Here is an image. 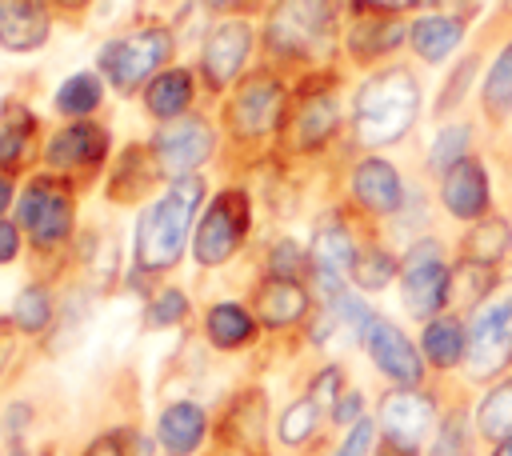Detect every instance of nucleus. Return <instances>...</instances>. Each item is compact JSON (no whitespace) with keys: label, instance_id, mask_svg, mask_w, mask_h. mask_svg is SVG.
<instances>
[{"label":"nucleus","instance_id":"c756f323","mask_svg":"<svg viewBox=\"0 0 512 456\" xmlns=\"http://www.w3.org/2000/svg\"><path fill=\"white\" fill-rule=\"evenodd\" d=\"M352 284L364 288V292H380L392 284V276H400V260L384 248H360L356 260H352Z\"/></svg>","mask_w":512,"mask_h":456},{"label":"nucleus","instance_id":"f8f14e48","mask_svg":"<svg viewBox=\"0 0 512 456\" xmlns=\"http://www.w3.org/2000/svg\"><path fill=\"white\" fill-rule=\"evenodd\" d=\"M212 156V128L204 120H172L156 132V160L168 172L188 176L192 168H200Z\"/></svg>","mask_w":512,"mask_h":456},{"label":"nucleus","instance_id":"6ab92c4d","mask_svg":"<svg viewBox=\"0 0 512 456\" xmlns=\"http://www.w3.org/2000/svg\"><path fill=\"white\" fill-rule=\"evenodd\" d=\"M336 124H340L336 96L332 92H312V96H304V104L292 116V136H296V144L304 152H312V148L328 144V136L336 132Z\"/></svg>","mask_w":512,"mask_h":456},{"label":"nucleus","instance_id":"4c0bfd02","mask_svg":"<svg viewBox=\"0 0 512 456\" xmlns=\"http://www.w3.org/2000/svg\"><path fill=\"white\" fill-rule=\"evenodd\" d=\"M304 264H308V256H304V248H300L296 240H280V244L272 248V256H268V268H272V276H280V280H296V276L304 272Z\"/></svg>","mask_w":512,"mask_h":456},{"label":"nucleus","instance_id":"a878e982","mask_svg":"<svg viewBox=\"0 0 512 456\" xmlns=\"http://www.w3.org/2000/svg\"><path fill=\"white\" fill-rule=\"evenodd\" d=\"M144 104H148V112H152L156 120H176V116H184V108L192 104V76L180 72V68L152 76Z\"/></svg>","mask_w":512,"mask_h":456},{"label":"nucleus","instance_id":"b1692460","mask_svg":"<svg viewBox=\"0 0 512 456\" xmlns=\"http://www.w3.org/2000/svg\"><path fill=\"white\" fill-rule=\"evenodd\" d=\"M464 260H480V264H504L508 252H512V224L504 216H484L468 228L464 236Z\"/></svg>","mask_w":512,"mask_h":456},{"label":"nucleus","instance_id":"4468645a","mask_svg":"<svg viewBox=\"0 0 512 456\" xmlns=\"http://www.w3.org/2000/svg\"><path fill=\"white\" fill-rule=\"evenodd\" d=\"M248 48H252V28L244 20L216 24L212 36H208V44H204V76H208V84L212 88H224L240 72Z\"/></svg>","mask_w":512,"mask_h":456},{"label":"nucleus","instance_id":"0eeeda50","mask_svg":"<svg viewBox=\"0 0 512 456\" xmlns=\"http://www.w3.org/2000/svg\"><path fill=\"white\" fill-rule=\"evenodd\" d=\"M244 232H248V196L244 192H220L200 220L196 260L200 264H224L240 248Z\"/></svg>","mask_w":512,"mask_h":456},{"label":"nucleus","instance_id":"f03ea898","mask_svg":"<svg viewBox=\"0 0 512 456\" xmlns=\"http://www.w3.org/2000/svg\"><path fill=\"white\" fill-rule=\"evenodd\" d=\"M204 196V184L196 176H176L144 212L136 224V264L144 272H164L180 260L192 212Z\"/></svg>","mask_w":512,"mask_h":456},{"label":"nucleus","instance_id":"39448f33","mask_svg":"<svg viewBox=\"0 0 512 456\" xmlns=\"http://www.w3.org/2000/svg\"><path fill=\"white\" fill-rule=\"evenodd\" d=\"M332 24V0H276L268 20V48L280 56H308L328 44Z\"/></svg>","mask_w":512,"mask_h":456},{"label":"nucleus","instance_id":"2f4dec72","mask_svg":"<svg viewBox=\"0 0 512 456\" xmlns=\"http://www.w3.org/2000/svg\"><path fill=\"white\" fill-rule=\"evenodd\" d=\"M404 40H408V28L400 20H368L352 36V52L356 56H384V52L400 48Z\"/></svg>","mask_w":512,"mask_h":456},{"label":"nucleus","instance_id":"7c9ffc66","mask_svg":"<svg viewBox=\"0 0 512 456\" xmlns=\"http://www.w3.org/2000/svg\"><path fill=\"white\" fill-rule=\"evenodd\" d=\"M424 456H472V424H468V412L464 408L440 416L436 436H432V444H428Z\"/></svg>","mask_w":512,"mask_h":456},{"label":"nucleus","instance_id":"e433bc0d","mask_svg":"<svg viewBox=\"0 0 512 456\" xmlns=\"http://www.w3.org/2000/svg\"><path fill=\"white\" fill-rule=\"evenodd\" d=\"M48 316H52V300H48L44 288H24L16 296V304H12V320L24 332H40L48 324Z\"/></svg>","mask_w":512,"mask_h":456},{"label":"nucleus","instance_id":"a18cd8bd","mask_svg":"<svg viewBox=\"0 0 512 456\" xmlns=\"http://www.w3.org/2000/svg\"><path fill=\"white\" fill-rule=\"evenodd\" d=\"M356 4L368 12H404V8H416L420 0H356Z\"/></svg>","mask_w":512,"mask_h":456},{"label":"nucleus","instance_id":"a211bd4d","mask_svg":"<svg viewBox=\"0 0 512 456\" xmlns=\"http://www.w3.org/2000/svg\"><path fill=\"white\" fill-rule=\"evenodd\" d=\"M420 352L432 368L448 372V368H460L464 356H468V328L460 316H432L420 332Z\"/></svg>","mask_w":512,"mask_h":456},{"label":"nucleus","instance_id":"7ed1b4c3","mask_svg":"<svg viewBox=\"0 0 512 456\" xmlns=\"http://www.w3.org/2000/svg\"><path fill=\"white\" fill-rule=\"evenodd\" d=\"M436 400L420 388H392L380 400V432L392 456H420L436 436Z\"/></svg>","mask_w":512,"mask_h":456},{"label":"nucleus","instance_id":"ea45409f","mask_svg":"<svg viewBox=\"0 0 512 456\" xmlns=\"http://www.w3.org/2000/svg\"><path fill=\"white\" fill-rule=\"evenodd\" d=\"M472 72H476V56H468L464 64H456V72L448 76V88H444L440 100H436V112L460 108V100H464V92H468V84H472Z\"/></svg>","mask_w":512,"mask_h":456},{"label":"nucleus","instance_id":"393cba45","mask_svg":"<svg viewBox=\"0 0 512 456\" xmlns=\"http://www.w3.org/2000/svg\"><path fill=\"white\" fill-rule=\"evenodd\" d=\"M476 436L500 444L512 436V376L496 380L476 404Z\"/></svg>","mask_w":512,"mask_h":456},{"label":"nucleus","instance_id":"1a4fd4ad","mask_svg":"<svg viewBox=\"0 0 512 456\" xmlns=\"http://www.w3.org/2000/svg\"><path fill=\"white\" fill-rule=\"evenodd\" d=\"M20 224L32 232L36 244H60L72 228V196L60 180L40 176L20 196Z\"/></svg>","mask_w":512,"mask_h":456},{"label":"nucleus","instance_id":"9d476101","mask_svg":"<svg viewBox=\"0 0 512 456\" xmlns=\"http://www.w3.org/2000/svg\"><path fill=\"white\" fill-rule=\"evenodd\" d=\"M440 204H444L448 216L468 220V224L492 216V184H488V168H484L476 156L452 164V168L440 176Z\"/></svg>","mask_w":512,"mask_h":456},{"label":"nucleus","instance_id":"c85d7f7f","mask_svg":"<svg viewBox=\"0 0 512 456\" xmlns=\"http://www.w3.org/2000/svg\"><path fill=\"white\" fill-rule=\"evenodd\" d=\"M252 332H256V320L240 304H216L208 312V340L216 348H240L252 340Z\"/></svg>","mask_w":512,"mask_h":456},{"label":"nucleus","instance_id":"49530a36","mask_svg":"<svg viewBox=\"0 0 512 456\" xmlns=\"http://www.w3.org/2000/svg\"><path fill=\"white\" fill-rule=\"evenodd\" d=\"M88 456H124L120 448H116V440H100V444H92V452Z\"/></svg>","mask_w":512,"mask_h":456},{"label":"nucleus","instance_id":"f704fd0d","mask_svg":"<svg viewBox=\"0 0 512 456\" xmlns=\"http://www.w3.org/2000/svg\"><path fill=\"white\" fill-rule=\"evenodd\" d=\"M260 412H264V396L260 392H248L240 396L232 420H228V436L240 440L244 448H260Z\"/></svg>","mask_w":512,"mask_h":456},{"label":"nucleus","instance_id":"423d86ee","mask_svg":"<svg viewBox=\"0 0 512 456\" xmlns=\"http://www.w3.org/2000/svg\"><path fill=\"white\" fill-rule=\"evenodd\" d=\"M172 56V36L164 28H140L132 36H120V40H108L104 52H100V72L120 88V92H132L140 88L164 60Z\"/></svg>","mask_w":512,"mask_h":456},{"label":"nucleus","instance_id":"5701e85b","mask_svg":"<svg viewBox=\"0 0 512 456\" xmlns=\"http://www.w3.org/2000/svg\"><path fill=\"white\" fill-rule=\"evenodd\" d=\"M204 428H208V420H204L200 404L180 400V404H172V408L160 412V428L156 432H160V444L172 456H184V452H192L204 440Z\"/></svg>","mask_w":512,"mask_h":456},{"label":"nucleus","instance_id":"ddd939ff","mask_svg":"<svg viewBox=\"0 0 512 456\" xmlns=\"http://www.w3.org/2000/svg\"><path fill=\"white\" fill-rule=\"evenodd\" d=\"M352 196L360 200V208H368L372 216H392L404 204V184L400 172L384 160V156H368L352 168Z\"/></svg>","mask_w":512,"mask_h":456},{"label":"nucleus","instance_id":"aec40b11","mask_svg":"<svg viewBox=\"0 0 512 456\" xmlns=\"http://www.w3.org/2000/svg\"><path fill=\"white\" fill-rule=\"evenodd\" d=\"M500 288L496 264H480V260H460L448 276V308H464L468 316Z\"/></svg>","mask_w":512,"mask_h":456},{"label":"nucleus","instance_id":"412c9836","mask_svg":"<svg viewBox=\"0 0 512 456\" xmlns=\"http://www.w3.org/2000/svg\"><path fill=\"white\" fill-rule=\"evenodd\" d=\"M308 312V292L296 284V280H280V276H268L256 292V316L272 328H284V324H296L300 316Z\"/></svg>","mask_w":512,"mask_h":456},{"label":"nucleus","instance_id":"2eb2a0df","mask_svg":"<svg viewBox=\"0 0 512 456\" xmlns=\"http://www.w3.org/2000/svg\"><path fill=\"white\" fill-rule=\"evenodd\" d=\"M280 108H284L280 84L268 80V76H256V80H248L236 92V100H232V124L244 136H260V132H268L280 120Z\"/></svg>","mask_w":512,"mask_h":456},{"label":"nucleus","instance_id":"58836bf2","mask_svg":"<svg viewBox=\"0 0 512 456\" xmlns=\"http://www.w3.org/2000/svg\"><path fill=\"white\" fill-rule=\"evenodd\" d=\"M184 312H188V300H184V292L168 288V292H160V296L152 300V308H148V324H152V328H168V324L184 320Z\"/></svg>","mask_w":512,"mask_h":456},{"label":"nucleus","instance_id":"6e6552de","mask_svg":"<svg viewBox=\"0 0 512 456\" xmlns=\"http://www.w3.org/2000/svg\"><path fill=\"white\" fill-rule=\"evenodd\" d=\"M364 352L372 356V364L396 384V388H420L424 380V352H416V344L400 332V324L376 316L364 328Z\"/></svg>","mask_w":512,"mask_h":456},{"label":"nucleus","instance_id":"c03bdc74","mask_svg":"<svg viewBox=\"0 0 512 456\" xmlns=\"http://www.w3.org/2000/svg\"><path fill=\"white\" fill-rule=\"evenodd\" d=\"M16 252H20V236H16V224L0 220V264H8Z\"/></svg>","mask_w":512,"mask_h":456},{"label":"nucleus","instance_id":"72a5a7b5","mask_svg":"<svg viewBox=\"0 0 512 456\" xmlns=\"http://www.w3.org/2000/svg\"><path fill=\"white\" fill-rule=\"evenodd\" d=\"M468 144H472V128L468 124H444L436 136H432V148H428V164L444 176L452 164L468 160Z\"/></svg>","mask_w":512,"mask_h":456},{"label":"nucleus","instance_id":"c9c22d12","mask_svg":"<svg viewBox=\"0 0 512 456\" xmlns=\"http://www.w3.org/2000/svg\"><path fill=\"white\" fill-rule=\"evenodd\" d=\"M316 424H320V404L312 396H304V400L288 404V412L280 416V440L284 444H304L316 432Z\"/></svg>","mask_w":512,"mask_h":456},{"label":"nucleus","instance_id":"79ce46f5","mask_svg":"<svg viewBox=\"0 0 512 456\" xmlns=\"http://www.w3.org/2000/svg\"><path fill=\"white\" fill-rule=\"evenodd\" d=\"M340 380H344V376H340V368H324V372L312 380V392H308V396H312L320 408H328V404H336V400H340Z\"/></svg>","mask_w":512,"mask_h":456},{"label":"nucleus","instance_id":"de8ad7c7","mask_svg":"<svg viewBox=\"0 0 512 456\" xmlns=\"http://www.w3.org/2000/svg\"><path fill=\"white\" fill-rule=\"evenodd\" d=\"M8 200H12V184H8V176H0V212H4Z\"/></svg>","mask_w":512,"mask_h":456},{"label":"nucleus","instance_id":"8fccbe9b","mask_svg":"<svg viewBox=\"0 0 512 456\" xmlns=\"http://www.w3.org/2000/svg\"><path fill=\"white\" fill-rule=\"evenodd\" d=\"M208 4H212V8H236L240 0H208Z\"/></svg>","mask_w":512,"mask_h":456},{"label":"nucleus","instance_id":"09e8293b","mask_svg":"<svg viewBox=\"0 0 512 456\" xmlns=\"http://www.w3.org/2000/svg\"><path fill=\"white\" fill-rule=\"evenodd\" d=\"M488 456H512V436L508 440H500V444H492V452Z\"/></svg>","mask_w":512,"mask_h":456},{"label":"nucleus","instance_id":"3c124183","mask_svg":"<svg viewBox=\"0 0 512 456\" xmlns=\"http://www.w3.org/2000/svg\"><path fill=\"white\" fill-rule=\"evenodd\" d=\"M60 4H68V8H80V4H84V0H60Z\"/></svg>","mask_w":512,"mask_h":456},{"label":"nucleus","instance_id":"f3484780","mask_svg":"<svg viewBox=\"0 0 512 456\" xmlns=\"http://www.w3.org/2000/svg\"><path fill=\"white\" fill-rule=\"evenodd\" d=\"M464 32H468V20H464V16L428 12V16H420V20L408 28V40H412V48H416L420 60L440 64V60H448V56L460 48Z\"/></svg>","mask_w":512,"mask_h":456},{"label":"nucleus","instance_id":"a19ab883","mask_svg":"<svg viewBox=\"0 0 512 456\" xmlns=\"http://www.w3.org/2000/svg\"><path fill=\"white\" fill-rule=\"evenodd\" d=\"M372 444H376V424L364 416L360 424H352V428H348L344 444H340L332 456H368V452H372Z\"/></svg>","mask_w":512,"mask_h":456},{"label":"nucleus","instance_id":"37998d69","mask_svg":"<svg viewBox=\"0 0 512 456\" xmlns=\"http://www.w3.org/2000/svg\"><path fill=\"white\" fill-rule=\"evenodd\" d=\"M332 420L336 424H360L364 420V396L360 392H340V400L332 404Z\"/></svg>","mask_w":512,"mask_h":456},{"label":"nucleus","instance_id":"bb28decb","mask_svg":"<svg viewBox=\"0 0 512 456\" xmlns=\"http://www.w3.org/2000/svg\"><path fill=\"white\" fill-rule=\"evenodd\" d=\"M32 132H36V120L28 108H20V104L0 108V168H16L24 160Z\"/></svg>","mask_w":512,"mask_h":456},{"label":"nucleus","instance_id":"f257e3e1","mask_svg":"<svg viewBox=\"0 0 512 456\" xmlns=\"http://www.w3.org/2000/svg\"><path fill=\"white\" fill-rule=\"evenodd\" d=\"M416 116H420V84L408 68H384L368 76L352 104L356 136L368 148L396 144L400 136H408Z\"/></svg>","mask_w":512,"mask_h":456},{"label":"nucleus","instance_id":"473e14b6","mask_svg":"<svg viewBox=\"0 0 512 456\" xmlns=\"http://www.w3.org/2000/svg\"><path fill=\"white\" fill-rule=\"evenodd\" d=\"M100 96H104L100 76H96V72H76V76H68V80L60 84L56 108H60L64 116H88V112L100 104Z\"/></svg>","mask_w":512,"mask_h":456},{"label":"nucleus","instance_id":"9b49d317","mask_svg":"<svg viewBox=\"0 0 512 456\" xmlns=\"http://www.w3.org/2000/svg\"><path fill=\"white\" fill-rule=\"evenodd\" d=\"M508 368H512V320L472 316L468 320V356H464L468 380L488 384Z\"/></svg>","mask_w":512,"mask_h":456},{"label":"nucleus","instance_id":"20e7f679","mask_svg":"<svg viewBox=\"0 0 512 456\" xmlns=\"http://www.w3.org/2000/svg\"><path fill=\"white\" fill-rule=\"evenodd\" d=\"M448 276H452V268L444 264L440 244L432 236L416 240L400 260V296H404L408 316H416L424 324L432 316H440L448 308Z\"/></svg>","mask_w":512,"mask_h":456},{"label":"nucleus","instance_id":"4be33fe9","mask_svg":"<svg viewBox=\"0 0 512 456\" xmlns=\"http://www.w3.org/2000/svg\"><path fill=\"white\" fill-rule=\"evenodd\" d=\"M104 144H108V136H104L100 128H92V124H72V128H64V132L52 136L48 160H52L56 168H88V164H96V160L104 156Z\"/></svg>","mask_w":512,"mask_h":456},{"label":"nucleus","instance_id":"cd10ccee","mask_svg":"<svg viewBox=\"0 0 512 456\" xmlns=\"http://www.w3.org/2000/svg\"><path fill=\"white\" fill-rule=\"evenodd\" d=\"M480 100H484V112H488L492 120H500V116L512 112V40H508V44L496 52V60L488 64Z\"/></svg>","mask_w":512,"mask_h":456},{"label":"nucleus","instance_id":"dca6fc26","mask_svg":"<svg viewBox=\"0 0 512 456\" xmlns=\"http://www.w3.org/2000/svg\"><path fill=\"white\" fill-rule=\"evenodd\" d=\"M48 36V12L40 0H0V48L32 52Z\"/></svg>","mask_w":512,"mask_h":456}]
</instances>
